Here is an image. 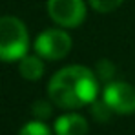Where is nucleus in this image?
<instances>
[{"mask_svg": "<svg viewBox=\"0 0 135 135\" xmlns=\"http://www.w3.org/2000/svg\"><path fill=\"white\" fill-rule=\"evenodd\" d=\"M31 112L35 115V119L37 120H42L44 122V119L47 117H51V104L49 102H46V100H37L35 104H33V108H31Z\"/></svg>", "mask_w": 135, "mask_h": 135, "instance_id": "f8f14e48", "label": "nucleus"}, {"mask_svg": "<svg viewBox=\"0 0 135 135\" xmlns=\"http://www.w3.org/2000/svg\"><path fill=\"white\" fill-rule=\"evenodd\" d=\"M113 73H115V66H113L112 62L108 60V59H102V60H99V64L95 68V75H97V79H106V80H110L113 77Z\"/></svg>", "mask_w": 135, "mask_h": 135, "instance_id": "9b49d317", "label": "nucleus"}, {"mask_svg": "<svg viewBox=\"0 0 135 135\" xmlns=\"http://www.w3.org/2000/svg\"><path fill=\"white\" fill-rule=\"evenodd\" d=\"M99 79L95 71L86 66H66L49 79L47 97L49 100L68 112H75L97 100Z\"/></svg>", "mask_w": 135, "mask_h": 135, "instance_id": "f257e3e1", "label": "nucleus"}, {"mask_svg": "<svg viewBox=\"0 0 135 135\" xmlns=\"http://www.w3.org/2000/svg\"><path fill=\"white\" fill-rule=\"evenodd\" d=\"M102 100L112 108L113 113L130 115L135 112V88L122 80L108 82L102 90Z\"/></svg>", "mask_w": 135, "mask_h": 135, "instance_id": "39448f33", "label": "nucleus"}, {"mask_svg": "<svg viewBox=\"0 0 135 135\" xmlns=\"http://www.w3.org/2000/svg\"><path fill=\"white\" fill-rule=\"evenodd\" d=\"M47 15L59 27L71 29L84 22L86 2L84 0H47Z\"/></svg>", "mask_w": 135, "mask_h": 135, "instance_id": "20e7f679", "label": "nucleus"}, {"mask_svg": "<svg viewBox=\"0 0 135 135\" xmlns=\"http://www.w3.org/2000/svg\"><path fill=\"white\" fill-rule=\"evenodd\" d=\"M73 40L64 27L44 29L35 40V53L44 60H60L71 51Z\"/></svg>", "mask_w": 135, "mask_h": 135, "instance_id": "7ed1b4c3", "label": "nucleus"}, {"mask_svg": "<svg viewBox=\"0 0 135 135\" xmlns=\"http://www.w3.org/2000/svg\"><path fill=\"white\" fill-rule=\"evenodd\" d=\"M18 135H51V132L42 120H31V122L24 124Z\"/></svg>", "mask_w": 135, "mask_h": 135, "instance_id": "1a4fd4ad", "label": "nucleus"}, {"mask_svg": "<svg viewBox=\"0 0 135 135\" xmlns=\"http://www.w3.org/2000/svg\"><path fill=\"white\" fill-rule=\"evenodd\" d=\"M27 47L29 35L22 20L11 15L0 17V60H20L27 53Z\"/></svg>", "mask_w": 135, "mask_h": 135, "instance_id": "f03ea898", "label": "nucleus"}, {"mask_svg": "<svg viewBox=\"0 0 135 135\" xmlns=\"http://www.w3.org/2000/svg\"><path fill=\"white\" fill-rule=\"evenodd\" d=\"M44 69H46L44 59L38 57L37 53L35 55H27L26 53L18 60V71H20V75L26 80H38V79H42Z\"/></svg>", "mask_w": 135, "mask_h": 135, "instance_id": "0eeeda50", "label": "nucleus"}, {"mask_svg": "<svg viewBox=\"0 0 135 135\" xmlns=\"http://www.w3.org/2000/svg\"><path fill=\"white\" fill-rule=\"evenodd\" d=\"M91 106V115L97 119V120H100V122H104V120H110V117L113 115L112 108L100 99V100H93L90 104Z\"/></svg>", "mask_w": 135, "mask_h": 135, "instance_id": "6e6552de", "label": "nucleus"}, {"mask_svg": "<svg viewBox=\"0 0 135 135\" xmlns=\"http://www.w3.org/2000/svg\"><path fill=\"white\" fill-rule=\"evenodd\" d=\"M55 133L57 135H88L90 124L84 115L75 112H69L66 115H60L55 120Z\"/></svg>", "mask_w": 135, "mask_h": 135, "instance_id": "423d86ee", "label": "nucleus"}, {"mask_svg": "<svg viewBox=\"0 0 135 135\" xmlns=\"http://www.w3.org/2000/svg\"><path fill=\"white\" fill-rule=\"evenodd\" d=\"M88 2L97 13H112L122 6L124 0H88Z\"/></svg>", "mask_w": 135, "mask_h": 135, "instance_id": "9d476101", "label": "nucleus"}]
</instances>
